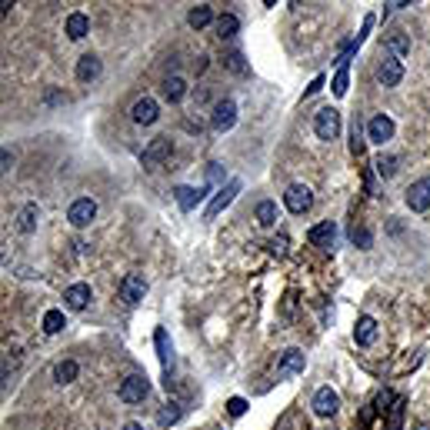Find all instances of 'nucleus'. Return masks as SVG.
<instances>
[{
	"instance_id": "f257e3e1",
	"label": "nucleus",
	"mask_w": 430,
	"mask_h": 430,
	"mask_svg": "<svg viewBox=\"0 0 430 430\" xmlns=\"http://www.w3.org/2000/svg\"><path fill=\"white\" fill-rule=\"evenodd\" d=\"M314 134L320 140L341 137V110H337V107H320L314 114Z\"/></svg>"
},
{
	"instance_id": "f03ea898",
	"label": "nucleus",
	"mask_w": 430,
	"mask_h": 430,
	"mask_svg": "<svg viewBox=\"0 0 430 430\" xmlns=\"http://www.w3.org/2000/svg\"><path fill=\"white\" fill-rule=\"evenodd\" d=\"M151 393V384H147V377L144 374H130V377L120 384V391H117V397L124 400V404H144V397Z\"/></svg>"
},
{
	"instance_id": "7ed1b4c3",
	"label": "nucleus",
	"mask_w": 430,
	"mask_h": 430,
	"mask_svg": "<svg viewBox=\"0 0 430 430\" xmlns=\"http://www.w3.org/2000/svg\"><path fill=\"white\" fill-rule=\"evenodd\" d=\"M284 207L297 217L307 214V210L314 207V194H310V187H304V184H291L287 194H284Z\"/></svg>"
},
{
	"instance_id": "20e7f679",
	"label": "nucleus",
	"mask_w": 430,
	"mask_h": 430,
	"mask_svg": "<svg viewBox=\"0 0 430 430\" xmlns=\"http://www.w3.org/2000/svg\"><path fill=\"white\" fill-rule=\"evenodd\" d=\"M170 153H174V140H170V137H153L151 144L144 147V157H140V160H144V167H147V170H153L157 164H164Z\"/></svg>"
},
{
	"instance_id": "39448f33",
	"label": "nucleus",
	"mask_w": 430,
	"mask_h": 430,
	"mask_svg": "<svg viewBox=\"0 0 430 430\" xmlns=\"http://www.w3.org/2000/svg\"><path fill=\"white\" fill-rule=\"evenodd\" d=\"M117 291H120V301H124V304H140V301H144V297H147V280H144V274H127L124 280H120V287H117Z\"/></svg>"
},
{
	"instance_id": "423d86ee",
	"label": "nucleus",
	"mask_w": 430,
	"mask_h": 430,
	"mask_svg": "<svg viewBox=\"0 0 430 430\" xmlns=\"http://www.w3.org/2000/svg\"><path fill=\"white\" fill-rule=\"evenodd\" d=\"M234 124H237V103L234 101H217L214 114H210V127H214L217 134H227Z\"/></svg>"
},
{
	"instance_id": "0eeeda50",
	"label": "nucleus",
	"mask_w": 430,
	"mask_h": 430,
	"mask_svg": "<svg viewBox=\"0 0 430 430\" xmlns=\"http://www.w3.org/2000/svg\"><path fill=\"white\" fill-rule=\"evenodd\" d=\"M377 80L384 84V87H397V84L404 80V63H400V57H393V53L384 51V61H380Z\"/></svg>"
},
{
	"instance_id": "6e6552de",
	"label": "nucleus",
	"mask_w": 430,
	"mask_h": 430,
	"mask_svg": "<svg viewBox=\"0 0 430 430\" xmlns=\"http://www.w3.org/2000/svg\"><path fill=\"white\" fill-rule=\"evenodd\" d=\"M241 180H227V187H220L217 190V197L210 203H207V210H203V217H207V220H214L217 214H220V210H224V207H227L230 201H234V197H237V194H241Z\"/></svg>"
},
{
	"instance_id": "1a4fd4ad",
	"label": "nucleus",
	"mask_w": 430,
	"mask_h": 430,
	"mask_svg": "<svg viewBox=\"0 0 430 430\" xmlns=\"http://www.w3.org/2000/svg\"><path fill=\"white\" fill-rule=\"evenodd\" d=\"M310 407H314L317 417H334V414H337V407H341V397H337L334 387H320V391L314 393Z\"/></svg>"
},
{
	"instance_id": "9d476101",
	"label": "nucleus",
	"mask_w": 430,
	"mask_h": 430,
	"mask_svg": "<svg viewBox=\"0 0 430 430\" xmlns=\"http://www.w3.org/2000/svg\"><path fill=\"white\" fill-rule=\"evenodd\" d=\"M407 207H410L414 214L430 210V177H424V180H417V184L407 187Z\"/></svg>"
},
{
	"instance_id": "9b49d317",
	"label": "nucleus",
	"mask_w": 430,
	"mask_h": 430,
	"mask_svg": "<svg viewBox=\"0 0 430 430\" xmlns=\"http://www.w3.org/2000/svg\"><path fill=\"white\" fill-rule=\"evenodd\" d=\"M94 217H97V203L90 201V197H77V201L70 203V210H67V220H70L74 227H87Z\"/></svg>"
},
{
	"instance_id": "f8f14e48",
	"label": "nucleus",
	"mask_w": 430,
	"mask_h": 430,
	"mask_svg": "<svg viewBox=\"0 0 430 430\" xmlns=\"http://www.w3.org/2000/svg\"><path fill=\"white\" fill-rule=\"evenodd\" d=\"M393 130H397V127H393V120L387 114H377L367 120V137L374 140V144H380V147H384L387 140H393Z\"/></svg>"
},
{
	"instance_id": "ddd939ff",
	"label": "nucleus",
	"mask_w": 430,
	"mask_h": 430,
	"mask_svg": "<svg viewBox=\"0 0 430 430\" xmlns=\"http://www.w3.org/2000/svg\"><path fill=\"white\" fill-rule=\"evenodd\" d=\"M101 70H103V63H101L97 53H84V57L77 61V67H74V74H77L80 84H94V80L101 77Z\"/></svg>"
},
{
	"instance_id": "4468645a",
	"label": "nucleus",
	"mask_w": 430,
	"mask_h": 430,
	"mask_svg": "<svg viewBox=\"0 0 430 430\" xmlns=\"http://www.w3.org/2000/svg\"><path fill=\"white\" fill-rule=\"evenodd\" d=\"M307 241L314 244V247L330 251V247H334V241H337V224H334V220H324V224L310 227V230H307Z\"/></svg>"
},
{
	"instance_id": "2eb2a0df",
	"label": "nucleus",
	"mask_w": 430,
	"mask_h": 430,
	"mask_svg": "<svg viewBox=\"0 0 430 430\" xmlns=\"http://www.w3.org/2000/svg\"><path fill=\"white\" fill-rule=\"evenodd\" d=\"M157 114H160V107H157V101L153 97H140L137 103H134V110H130V120L140 127H147L157 120Z\"/></svg>"
},
{
	"instance_id": "dca6fc26",
	"label": "nucleus",
	"mask_w": 430,
	"mask_h": 430,
	"mask_svg": "<svg viewBox=\"0 0 430 430\" xmlns=\"http://www.w3.org/2000/svg\"><path fill=\"white\" fill-rule=\"evenodd\" d=\"M304 350H297V347H291L287 354L280 357L277 364V377H293V374H304Z\"/></svg>"
},
{
	"instance_id": "f3484780",
	"label": "nucleus",
	"mask_w": 430,
	"mask_h": 430,
	"mask_svg": "<svg viewBox=\"0 0 430 430\" xmlns=\"http://www.w3.org/2000/svg\"><path fill=\"white\" fill-rule=\"evenodd\" d=\"M354 341L357 347H370V343L377 341V320L374 317H357V327H354Z\"/></svg>"
},
{
	"instance_id": "a211bd4d",
	"label": "nucleus",
	"mask_w": 430,
	"mask_h": 430,
	"mask_svg": "<svg viewBox=\"0 0 430 430\" xmlns=\"http://www.w3.org/2000/svg\"><path fill=\"white\" fill-rule=\"evenodd\" d=\"M63 34L70 40H84L90 34V17L87 13H80V11H74L70 17H67V24H63Z\"/></svg>"
},
{
	"instance_id": "6ab92c4d",
	"label": "nucleus",
	"mask_w": 430,
	"mask_h": 430,
	"mask_svg": "<svg viewBox=\"0 0 430 430\" xmlns=\"http://www.w3.org/2000/svg\"><path fill=\"white\" fill-rule=\"evenodd\" d=\"M63 304L70 307V310H84L90 304V287L87 284H70L67 291H63Z\"/></svg>"
},
{
	"instance_id": "aec40b11",
	"label": "nucleus",
	"mask_w": 430,
	"mask_h": 430,
	"mask_svg": "<svg viewBox=\"0 0 430 430\" xmlns=\"http://www.w3.org/2000/svg\"><path fill=\"white\" fill-rule=\"evenodd\" d=\"M160 94H164V101L167 103H180L184 97H187V80L184 77H167L164 80V87H160Z\"/></svg>"
},
{
	"instance_id": "412c9836",
	"label": "nucleus",
	"mask_w": 430,
	"mask_h": 430,
	"mask_svg": "<svg viewBox=\"0 0 430 430\" xmlns=\"http://www.w3.org/2000/svg\"><path fill=\"white\" fill-rule=\"evenodd\" d=\"M37 220H40V207L37 203H24L20 214H17V230H20V234H34V230H37Z\"/></svg>"
},
{
	"instance_id": "4be33fe9",
	"label": "nucleus",
	"mask_w": 430,
	"mask_h": 430,
	"mask_svg": "<svg viewBox=\"0 0 430 430\" xmlns=\"http://www.w3.org/2000/svg\"><path fill=\"white\" fill-rule=\"evenodd\" d=\"M237 30H241V17H237V13H220V17H217V37L220 40L237 37Z\"/></svg>"
},
{
	"instance_id": "5701e85b",
	"label": "nucleus",
	"mask_w": 430,
	"mask_h": 430,
	"mask_svg": "<svg viewBox=\"0 0 430 430\" xmlns=\"http://www.w3.org/2000/svg\"><path fill=\"white\" fill-rule=\"evenodd\" d=\"M174 197H177V203H180V210H194L197 203L203 201V190H197V187H174Z\"/></svg>"
},
{
	"instance_id": "b1692460",
	"label": "nucleus",
	"mask_w": 430,
	"mask_h": 430,
	"mask_svg": "<svg viewBox=\"0 0 430 430\" xmlns=\"http://www.w3.org/2000/svg\"><path fill=\"white\" fill-rule=\"evenodd\" d=\"M253 217H257V224H260V227H274V224H277V203L274 201H260L257 203V210H253Z\"/></svg>"
},
{
	"instance_id": "393cba45",
	"label": "nucleus",
	"mask_w": 430,
	"mask_h": 430,
	"mask_svg": "<svg viewBox=\"0 0 430 430\" xmlns=\"http://www.w3.org/2000/svg\"><path fill=\"white\" fill-rule=\"evenodd\" d=\"M387 53H393V57H407L410 53V37H407L404 30L387 34Z\"/></svg>"
},
{
	"instance_id": "a878e982",
	"label": "nucleus",
	"mask_w": 430,
	"mask_h": 430,
	"mask_svg": "<svg viewBox=\"0 0 430 430\" xmlns=\"http://www.w3.org/2000/svg\"><path fill=\"white\" fill-rule=\"evenodd\" d=\"M210 20H214V11H210L207 4H197V7L187 13V24L194 27V30H203V27L210 24Z\"/></svg>"
},
{
	"instance_id": "bb28decb",
	"label": "nucleus",
	"mask_w": 430,
	"mask_h": 430,
	"mask_svg": "<svg viewBox=\"0 0 430 430\" xmlns=\"http://www.w3.org/2000/svg\"><path fill=\"white\" fill-rule=\"evenodd\" d=\"M153 343H157L160 364H164V367H170V360H174V347H170V341H167V330L164 327H157V334H153Z\"/></svg>"
},
{
	"instance_id": "cd10ccee",
	"label": "nucleus",
	"mask_w": 430,
	"mask_h": 430,
	"mask_svg": "<svg viewBox=\"0 0 430 430\" xmlns=\"http://www.w3.org/2000/svg\"><path fill=\"white\" fill-rule=\"evenodd\" d=\"M77 374H80L77 360H61V364L53 367V380H57V384H70V380H77Z\"/></svg>"
},
{
	"instance_id": "c85d7f7f",
	"label": "nucleus",
	"mask_w": 430,
	"mask_h": 430,
	"mask_svg": "<svg viewBox=\"0 0 430 430\" xmlns=\"http://www.w3.org/2000/svg\"><path fill=\"white\" fill-rule=\"evenodd\" d=\"M347 84H350V67H347V63H337V74L330 80V90H334L337 97H343V94H347Z\"/></svg>"
},
{
	"instance_id": "c756f323",
	"label": "nucleus",
	"mask_w": 430,
	"mask_h": 430,
	"mask_svg": "<svg viewBox=\"0 0 430 430\" xmlns=\"http://www.w3.org/2000/svg\"><path fill=\"white\" fill-rule=\"evenodd\" d=\"M63 327H67L63 310H47V314H44V334H61Z\"/></svg>"
},
{
	"instance_id": "7c9ffc66",
	"label": "nucleus",
	"mask_w": 430,
	"mask_h": 430,
	"mask_svg": "<svg viewBox=\"0 0 430 430\" xmlns=\"http://www.w3.org/2000/svg\"><path fill=\"white\" fill-rule=\"evenodd\" d=\"M224 67H227V70H234L237 77H244L247 70H251V67H247V61H244V53H241V51H230L227 57H224Z\"/></svg>"
},
{
	"instance_id": "2f4dec72",
	"label": "nucleus",
	"mask_w": 430,
	"mask_h": 430,
	"mask_svg": "<svg viewBox=\"0 0 430 430\" xmlns=\"http://www.w3.org/2000/svg\"><path fill=\"white\" fill-rule=\"evenodd\" d=\"M350 244L360 247V251H370L374 247V234L367 227H350Z\"/></svg>"
},
{
	"instance_id": "473e14b6",
	"label": "nucleus",
	"mask_w": 430,
	"mask_h": 430,
	"mask_svg": "<svg viewBox=\"0 0 430 430\" xmlns=\"http://www.w3.org/2000/svg\"><path fill=\"white\" fill-rule=\"evenodd\" d=\"M374 170H377L384 180L393 177V174H397V157H377V160H374Z\"/></svg>"
},
{
	"instance_id": "72a5a7b5",
	"label": "nucleus",
	"mask_w": 430,
	"mask_h": 430,
	"mask_svg": "<svg viewBox=\"0 0 430 430\" xmlns=\"http://www.w3.org/2000/svg\"><path fill=\"white\" fill-rule=\"evenodd\" d=\"M160 427H170V424H177L180 420V404H164V410H160Z\"/></svg>"
},
{
	"instance_id": "f704fd0d",
	"label": "nucleus",
	"mask_w": 430,
	"mask_h": 430,
	"mask_svg": "<svg viewBox=\"0 0 430 430\" xmlns=\"http://www.w3.org/2000/svg\"><path fill=\"white\" fill-rule=\"evenodd\" d=\"M227 414H230V417H244V414H247V400H244V397H230V400H227Z\"/></svg>"
},
{
	"instance_id": "c9c22d12",
	"label": "nucleus",
	"mask_w": 430,
	"mask_h": 430,
	"mask_svg": "<svg viewBox=\"0 0 430 430\" xmlns=\"http://www.w3.org/2000/svg\"><path fill=\"white\" fill-rule=\"evenodd\" d=\"M270 253H277V257H284V253H287V241H284V237H277V241H270Z\"/></svg>"
},
{
	"instance_id": "e433bc0d",
	"label": "nucleus",
	"mask_w": 430,
	"mask_h": 430,
	"mask_svg": "<svg viewBox=\"0 0 430 430\" xmlns=\"http://www.w3.org/2000/svg\"><path fill=\"white\" fill-rule=\"evenodd\" d=\"M207 177H210V180H220V164H207Z\"/></svg>"
},
{
	"instance_id": "4c0bfd02",
	"label": "nucleus",
	"mask_w": 430,
	"mask_h": 430,
	"mask_svg": "<svg viewBox=\"0 0 430 430\" xmlns=\"http://www.w3.org/2000/svg\"><path fill=\"white\" fill-rule=\"evenodd\" d=\"M320 87H324V77H317L314 84H310V87H307V97H310V94H317V90H320Z\"/></svg>"
},
{
	"instance_id": "58836bf2",
	"label": "nucleus",
	"mask_w": 430,
	"mask_h": 430,
	"mask_svg": "<svg viewBox=\"0 0 430 430\" xmlns=\"http://www.w3.org/2000/svg\"><path fill=\"white\" fill-rule=\"evenodd\" d=\"M11 167H13V157L11 151H4V174H11Z\"/></svg>"
},
{
	"instance_id": "ea45409f",
	"label": "nucleus",
	"mask_w": 430,
	"mask_h": 430,
	"mask_svg": "<svg viewBox=\"0 0 430 430\" xmlns=\"http://www.w3.org/2000/svg\"><path fill=\"white\" fill-rule=\"evenodd\" d=\"M120 430H144V424H124Z\"/></svg>"
},
{
	"instance_id": "a19ab883",
	"label": "nucleus",
	"mask_w": 430,
	"mask_h": 430,
	"mask_svg": "<svg viewBox=\"0 0 430 430\" xmlns=\"http://www.w3.org/2000/svg\"><path fill=\"white\" fill-rule=\"evenodd\" d=\"M414 430H430V424H417V427H414Z\"/></svg>"
}]
</instances>
